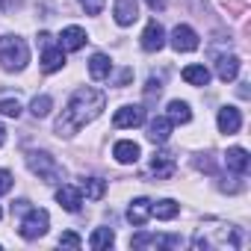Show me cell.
Here are the masks:
<instances>
[{
    "label": "cell",
    "instance_id": "1",
    "mask_svg": "<svg viewBox=\"0 0 251 251\" xmlns=\"http://www.w3.org/2000/svg\"><path fill=\"white\" fill-rule=\"evenodd\" d=\"M106 106V95L100 89H92V86H83L71 95V100L65 103L62 115L56 118V136H74L80 133L86 124H92Z\"/></svg>",
    "mask_w": 251,
    "mask_h": 251
},
{
    "label": "cell",
    "instance_id": "2",
    "mask_svg": "<svg viewBox=\"0 0 251 251\" xmlns=\"http://www.w3.org/2000/svg\"><path fill=\"white\" fill-rule=\"evenodd\" d=\"M30 62V48L18 36H0V65L6 71H24Z\"/></svg>",
    "mask_w": 251,
    "mask_h": 251
},
{
    "label": "cell",
    "instance_id": "3",
    "mask_svg": "<svg viewBox=\"0 0 251 251\" xmlns=\"http://www.w3.org/2000/svg\"><path fill=\"white\" fill-rule=\"evenodd\" d=\"M27 169L33 175H39L45 183H62L65 180V169L53 160V154L48 151H30L27 154Z\"/></svg>",
    "mask_w": 251,
    "mask_h": 251
},
{
    "label": "cell",
    "instance_id": "4",
    "mask_svg": "<svg viewBox=\"0 0 251 251\" xmlns=\"http://www.w3.org/2000/svg\"><path fill=\"white\" fill-rule=\"evenodd\" d=\"M48 227H50V216H48V210L27 207V216L21 219L18 233H21L24 239H39V236H45V233H48Z\"/></svg>",
    "mask_w": 251,
    "mask_h": 251
},
{
    "label": "cell",
    "instance_id": "5",
    "mask_svg": "<svg viewBox=\"0 0 251 251\" xmlns=\"http://www.w3.org/2000/svg\"><path fill=\"white\" fill-rule=\"evenodd\" d=\"M172 48H175L177 53H192V50H198V33H195L192 27H186V24H177V27L172 30Z\"/></svg>",
    "mask_w": 251,
    "mask_h": 251
},
{
    "label": "cell",
    "instance_id": "6",
    "mask_svg": "<svg viewBox=\"0 0 251 251\" xmlns=\"http://www.w3.org/2000/svg\"><path fill=\"white\" fill-rule=\"evenodd\" d=\"M163 45H166V30H163V24H160V21H148V27L142 30V50L157 53Z\"/></svg>",
    "mask_w": 251,
    "mask_h": 251
},
{
    "label": "cell",
    "instance_id": "7",
    "mask_svg": "<svg viewBox=\"0 0 251 251\" xmlns=\"http://www.w3.org/2000/svg\"><path fill=\"white\" fill-rule=\"evenodd\" d=\"M142 121H145V109H142V106H121V109H115V115H112V124H115V127H139Z\"/></svg>",
    "mask_w": 251,
    "mask_h": 251
},
{
    "label": "cell",
    "instance_id": "8",
    "mask_svg": "<svg viewBox=\"0 0 251 251\" xmlns=\"http://www.w3.org/2000/svg\"><path fill=\"white\" fill-rule=\"evenodd\" d=\"M172 118L169 115H157L151 124H148V139L154 142V145H166L169 142V136H172Z\"/></svg>",
    "mask_w": 251,
    "mask_h": 251
},
{
    "label": "cell",
    "instance_id": "9",
    "mask_svg": "<svg viewBox=\"0 0 251 251\" xmlns=\"http://www.w3.org/2000/svg\"><path fill=\"white\" fill-rule=\"evenodd\" d=\"M216 121H219V130H222L225 136H230V133H236V130L242 127V112H239L236 106H222Z\"/></svg>",
    "mask_w": 251,
    "mask_h": 251
},
{
    "label": "cell",
    "instance_id": "10",
    "mask_svg": "<svg viewBox=\"0 0 251 251\" xmlns=\"http://www.w3.org/2000/svg\"><path fill=\"white\" fill-rule=\"evenodd\" d=\"M112 15H115V24H118V27H130V24L139 18L136 0H115V6H112Z\"/></svg>",
    "mask_w": 251,
    "mask_h": 251
},
{
    "label": "cell",
    "instance_id": "11",
    "mask_svg": "<svg viewBox=\"0 0 251 251\" xmlns=\"http://www.w3.org/2000/svg\"><path fill=\"white\" fill-rule=\"evenodd\" d=\"M56 201H59V207H62V210H68V213H77V210H80V204H83V192H80L77 186H68V183H62V186L56 189Z\"/></svg>",
    "mask_w": 251,
    "mask_h": 251
},
{
    "label": "cell",
    "instance_id": "12",
    "mask_svg": "<svg viewBox=\"0 0 251 251\" xmlns=\"http://www.w3.org/2000/svg\"><path fill=\"white\" fill-rule=\"evenodd\" d=\"M112 157L118 160V163H136L139 157H142V148L136 145V142H130V139H121V142H115V148H112Z\"/></svg>",
    "mask_w": 251,
    "mask_h": 251
},
{
    "label": "cell",
    "instance_id": "13",
    "mask_svg": "<svg viewBox=\"0 0 251 251\" xmlns=\"http://www.w3.org/2000/svg\"><path fill=\"white\" fill-rule=\"evenodd\" d=\"M225 163H227V169L230 172H236V175H245L248 172V166H251V157H248V151L245 148H227V154H225Z\"/></svg>",
    "mask_w": 251,
    "mask_h": 251
},
{
    "label": "cell",
    "instance_id": "14",
    "mask_svg": "<svg viewBox=\"0 0 251 251\" xmlns=\"http://www.w3.org/2000/svg\"><path fill=\"white\" fill-rule=\"evenodd\" d=\"M183 239L180 236H154V233H136L133 239H130V245L133 248H157V245H180Z\"/></svg>",
    "mask_w": 251,
    "mask_h": 251
},
{
    "label": "cell",
    "instance_id": "15",
    "mask_svg": "<svg viewBox=\"0 0 251 251\" xmlns=\"http://www.w3.org/2000/svg\"><path fill=\"white\" fill-rule=\"evenodd\" d=\"M86 45V30L83 27H65L59 36V48L62 50H80Z\"/></svg>",
    "mask_w": 251,
    "mask_h": 251
},
{
    "label": "cell",
    "instance_id": "16",
    "mask_svg": "<svg viewBox=\"0 0 251 251\" xmlns=\"http://www.w3.org/2000/svg\"><path fill=\"white\" fill-rule=\"evenodd\" d=\"M65 65V50L62 48H53V45H45V56H42V71L45 74H53Z\"/></svg>",
    "mask_w": 251,
    "mask_h": 251
},
{
    "label": "cell",
    "instance_id": "17",
    "mask_svg": "<svg viewBox=\"0 0 251 251\" xmlns=\"http://www.w3.org/2000/svg\"><path fill=\"white\" fill-rule=\"evenodd\" d=\"M151 204H154V201H148V198H136V201L130 204L127 219H130V225H133V227H142V225L151 219Z\"/></svg>",
    "mask_w": 251,
    "mask_h": 251
},
{
    "label": "cell",
    "instance_id": "18",
    "mask_svg": "<svg viewBox=\"0 0 251 251\" xmlns=\"http://www.w3.org/2000/svg\"><path fill=\"white\" fill-rule=\"evenodd\" d=\"M216 74H219V80H225V83H230V80H236V74H239V56H219V62H216Z\"/></svg>",
    "mask_w": 251,
    "mask_h": 251
},
{
    "label": "cell",
    "instance_id": "19",
    "mask_svg": "<svg viewBox=\"0 0 251 251\" xmlns=\"http://www.w3.org/2000/svg\"><path fill=\"white\" fill-rule=\"evenodd\" d=\"M151 172H154L157 177H172V175H175V154H169V151L154 154V160H151Z\"/></svg>",
    "mask_w": 251,
    "mask_h": 251
},
{
    "label": "cell",
    "instance_id": "20",
    "mask_svg": "<svg viewBox=\"0 0 251 251\" xmlns=\"http://www.w3.org/2000/svg\"><path fill=\"white\" fill-rule=\"evenodd\" d=\"M109 71H112V62H109L106 53H95V56L89 59V74H92V80H103V77H109Z\"/></svg>",
    "mask_w": 251,
    "mask_h": 251
},
{
    "label": "cell",
    "instance_id": "21",
    "mask_svg": "<svg viewBox=\"0 0 251 251\" xmlns=\"http://www.w3.org/2000/svg\"><path fill=\"white\" fill-rule=\"evenodd\" d=\"M177 213H180V204L172 201V198H163V201L151 204V216H157L160 222H169V219H175Z\"/></svg>",
    "mask_w": 251,
    "mask_h": 251
},
{
    "label": "cell",
    "instance_id": "22",
    "mask_svg": "<svg viewBox=\"0 0 251 251\" xmlns=\"http://www.w3.org/2000/svg\"><path fill=\"white\" fill-rule=\"evenodd\" d=\"M183 80H186L189 86H207V83H210V71H207L204 65H186V68H183Z\"/></svg>",
    "mask_w": 251,
    "mask_h": 251
},
{
    "label": "cell",
    "instance_id": "23",
    "mask_svg": "<svg viewBox=\"0 0 251 251\" xmlns=\"http://www.w3.org/2000/svg\"><path fill=\"white\" fill-rule=\"evenodd\" d=\"M169 118H172V124H186V121H192L189 103H186V100H172V103H169Z\"/></svg>",
    "mask_w": 251,
    "mask_h": 251
},
{
    "label": "cell",
    "instance_id": "24",
    "mask_svg": "<svg viewBox=\"0 0 251 251\" xmlns=\"http://www.w3.org/2000/svg\"><path fill=\"white\" fill-rule=\"evenodd\" d=\"M112 242H115V233L109 230V227H98L92 236H89V248H95V251H103V248H112Z\"/></svg>",
    "mask_w": 251,
    "mask_h": 251
},
{
    "label": "cell",
    "instance_id": "25",
    "mask_svg": "<svg viewBox=\"0 0 251 251\" xmlns=\"http://www.w3.org/2000/svg\"><path fill=\"white\" fill-rule=\"evenodd\" d=\"M80 192H86V198L98 201V198H103V192H106V183H103L100 177H86V180H83V186H80Z\"/></svg>",
    "mask_w": 251,
    "mask_h": 251
},
{
    "label": "cell",
    "instance_id": "26",
    "mask_svg": "<svg viewBox=\"0 0 251 251\" xmlns=\"http://www.w3.org/2000/svg\"><path fill=\"white\" fill-rule=\"evenodd\" d=\"M30 109H33V115H36V118H45V115H50V109H53V100H50V95H36V98H33V103H30Z\"/></svg>",
    "mask_w": 251,
    "mask_h": 251
},
{
    "label": "cell",
    "instance_id": "27",
    "mask_svg": "<svg viewBox=\"0 0 251 251\" xmlns=\"http://www.w3.org/2000/svg\"><path fill=\"white\" fill-rule=\"evenodd\" d=\"M0 112L9 115V118H18L21 115V103L18 100H0Z\"/></svg>",
    "mask_w": 251,
    "mask_h": 251
},
{
    "label": "cell",
    "instance_id": "28",
    "mask_svg": "<svg viewBox=\"0 0 251 251\" xmlns=\"http://www.w3.org/2000/svg\"><path fill=\"white\" fill-rule=\"evenodd\" d=\"M77 3L86 9V15H100V9H103L106 0H77Z\"/></svg>",
    "mask_w": 251,
    "mask_h": 251
},
{
    "label": "cell",
    "instance_id": "29",
    "mask_svg": "<svg viewBox=\"0 0 251 251\" xmlns=\"http://www.w3.org/2000/svg\"><path fill=\"white\" fill-rule=\"evenodd\" d=\"M59 245H68V248H80V245H83V239H80L74 230H68V233H62V236H59Z\"/></svg>",
    "mask_w": 251,
    "mask_h": 251
},
{
    "label": "cell",
    "instance_id": "30",
    "mask_svg": "<svg viewBox=\"0 0 251 251\" xmlns=\"http://www.w3.org/2000/svg\"><path fill=\"white\" fill-rule=\"evenodd\" d=\"M9 189H12V175L6 169H0V195H6Z\"/></svg>",
    "mask_w": 251,
    "mask_h": 251
},
{
    "label": "cell",
    "instance_id": "31",
    "mask_svg": "<svg viewBox=\"0 0 251 251\" xmlns=\"http://www.w3.org/2000/svg\"><path fill=\"white\" fill-rule=\"evenodd\" d=\"M21 6V0H0V12H12Z\"/></svg>",
    "mask_w": 251,
    "mask_h": 251
},
{
    "label": "cell",
    "instance_id": "32",
    "mask_svg": "<svg viewBox=\"0 0 251 251\" xmlns=\"http://www.w3.org/2000/svg\"><path fill=\"white\" fill-rule=\"evenodd\" d=\"M148 6H151L154 12H163V9H166V0H148Z\"/></svg>",
    "mask_w": 251,
    "mask_h": 251
},
{
    "label": "cell",
    "instance_id": "33",
    "mask_svg": "<svg viewBox=\"0 0 251 251\" xmlns=\"http://www.w3.org/2000/svg\"><path fill=\"white\" fill-rule=\"evenodd\" d=\"M3 145H6V127L0 124V148H3Z\"/></svg>",
    "mask_w": 251,
    "mask_h": 251
},
{
    "label": "cell",
    "instance_id": "34",
    "mask_svg": "<svg viewBox=\"0 0 251 251\" xmlns=\"http://www.w3.org/2000/svg\"><path fill=\"white\" fill-rule=\"evenodd\" d=\"M0 216H3V213H0Z\"/></svg>",
    "mask_w": 251,
    "mask_h": 251
}]
</instances>
